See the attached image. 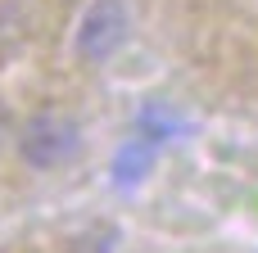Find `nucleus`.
Returning a JSON list of instances; mask_svg holds the SVG:
<instances>
[{
	"label": "nucleus",
	"mask_w": 258,
	"mask_h": 253,
	"mask_svg": "<svg viewBox=\"0 0 258 253\" xmlns=\"http://www.w3.org/2000/svg\"><path fill=\"white\" fill-rule=\"evenodd\" d=\"M77 149H82V131L59 109H41L18 127V158L27 167H36V172L63 167L68 158H77Z\"/></svg>",
	"instance_id": "1"
},
{
	"label": "nucleus",
	"mask_w": 258,
	"mask_h": 253,
	"mask_svg": "<svg viewBox=\"0 0 258 253\" xmlns=\"http://www.w3.org/2000/svg\"><path fill=\"white\" fill-rule=\"evenodd\" d=\"M127 32H132V14L122 0H91L86 14L77 18L73 50L82 63H109L127 45Z\"/></svg>",
	"instance_id": "2"
}]
</instances>
